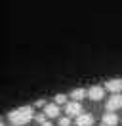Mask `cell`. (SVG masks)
Masks as SVG:
<instances>
[{"label":"cell","instance_id":"6da1fadb","mask_svg":"<svg viewBox=\"0 0 122 126\" xmlns=\"http://www.w3.org/2000/svg\"><path fill=\"white\" fill-rule=\"evenodd\" d=\"M32 118H34V107L32 105H23V107H17V109L8 113V120L12 126H25Z\"/></svg>","mask_w":122,"mask_h":126},{"label":"cell","instance_id":"7a4b0ae2","mask_svg":"<svg viewBox=\"0 0 122 126\" xmlns=\"http://www.w3.org/2000/svg\"><path fill=\"white\" fill-rule=\"evenodd\" d=\"M105 109L111 111V113L122 109V94H113L111 95V97L107 99V103H105Z\"/></svg>","mask_w":122,"mask_h":126},{"label":"cell","instance_id":"3957f363","mask_svg":"<svg viewBox=\"0 0 122 126\" xmlns=\"http://www.w3.org/2000/svg\"><path fill=\"white\" fill-rule=\"evenodd\" d=\"M82 103L80 101H69V103H65V113H67V117L71 118V117H78L80 113H82Z\"/></svg>","mask_w":122,"mask_h":126},{"label":"cell","instance_id":"277c9868","mask_svg":"<svg viewBox=\"0 0 122 126\" xmlns=\"http://www.w3.org/2000/svg\"><path fill=\"white\" fill-rule=\"evenodd\" d=\"M103 94H105V88H103V86H92L90 90H86V95L90 97L92 101L103 99Z\"/></svg>","mask_w":122,"mask_h":126},{"label":"cell","instance_id":"5b68a950","mask_svg":"<svg viewBox=\"0 0 122 126\" xmlns=\"http://www.w3.org/2000/svg\"><path fill=\"white\" fill-rule=\"evenodd\" d=\"M61 115V109L59 105H55V103H46L44 105V117L46 118H55Z\"/></svg>","mask_w":122,"mask_h":126},{"label":"cell","instance_id":"8992f818","mask_svg":"<svg viewBox=\"0 0 122 126\" xmlns=\"http://www.w3.org/2000/svg\"><path fill=\"white\" fill-rule=\"evenodd\" d=\"M105 88L111 94H122V79H113L105 84Z\"/></svg>","mask_w":122,"mask_h":126},{"label":"cell","instance_id":"52a82bcc","mask_svg":"<svg viewBox=\"0 0 122 126\" xmlns=\"http://www.w3.org/2000/svg\"><path fill=\"white\" fill-rule=\"evenodd\" d=\"M76 126H93V117L88 113H80L76 117Z\"/></svg>","mask_w":122,"mask_h":126},{"label":"cell","instance_id":"ba28073f","mask_svg":"<svg viewBox=\"0 0 122 126\" xmlns=\"http://www.w3.org/2000/svg\"><path fill=\"white\" fill-rule=\"evenodd\" d=\"M103 124H105V126H116V124H118V115L107 111L105 115H103Z\"/></svg>","mask_w":122,"mask_h":126},{"label":"cell","instance_id":"9c48e42d","mask_svg":"<svg viewBox=\"0 0 122 126\" xmlns=\"http://www.w3.org/2000/svg\"><path fill=\"white\" fill-rule=\"evenodd\" d=\"M71 97H73V101H80L82 97H86V90L84 88H75L71 92Z\"/></svg>","mask_w":122,"mask_h":126},{"label":"cell","instance_id":"30bf717a","mask_svg":"<svg viewBox=\"0 0 122 126\" xmlns=\"http://www.w3.org/2000/svg\"><path fill=\"white\" fill-rule=\"evenodd\" d=\"M67 103V95L65 94H57L55 95V105H65Z\"/></svg>","mask_w":122,"mask_h":126},{"label":"cell","instance_id":"8fae6325","mask_svg":"<svg viewBox=\"0 0 122 126\" xmlns=\"http://www.w3.org/2000/svg\"><path fill=\"white\" fill-rule=\"evenodd\" d=\"M59 126H71V118H69V117L59 118Z\"/></svg>","mask_w":122,"mask_h":126},{"label":"cell","instance_id":"7c38bea8","mask_svg":"<svg viewBox=\"0 0 122 126\" xmlns=\"http://www.w3.org/2000/svg\"><path fill=\"white\" fill-rule=\"evenodd\" d=\"M36 120H38V122H40V124H42V122H44V120H46V117H44V115H38V117H36Z\"/></svg>","mask_w":122,"mask_h":126},{"label":"cell","instance_id":"4fadbf2b","mask_svg":"<svg viewBox=\"0 0 122 126\" xmlns=\"http://www.w3.org/2000/svg\"><path fill=\"white\" fill-rule=\"evenodd\" d=\"M40 126H52V122H48V120H44V122H42Z\"/></svg>","mask_w":122,"mask_h":126},{"label":"cell","instance_id":"5bb4252c","mask_svg":"<svg viewBox=\"0 0 122 126\" xmlns=\"http://www.w3.org/2000/svg\"><path fill=\"white\" fill-rule=\"evenodd\" d=\"M0 126H4V120H2V118H0Z\"/></svg>","mask_w":122,"mask_h":126},{"label":"cell","instance_id":"9a60e30c","mask_svg":"<svg viewBox=\"0 0 122 126\" xmlns=\"http://www.w3.org/2000/svg\"><path fill=\"white\" fill-rule=\"evenodd\" d=\"M103 126H105V124H103Z\"/></svg>","mask_w":122,"mask_h":126}]
</instances>
